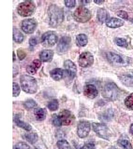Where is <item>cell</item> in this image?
<instances>
[{"mask_svg": "<svg viewBox=\"0 0 133 149\" xmlns=\"http://www.w3.org/2000/svg\"><path fill=\"white\" fill-rule=\"evenodd\" d=\"M76 41L79 45L81 47H84L87 45L88 39L87 36L85 34H79L76 36Z\"/></svg>", "mask_w": 133, "mask_h": 149, "instance_id": "cell-24", "label": "cell"}, {"mask_svg": "<svg viewBox=\"0 0 133 149\" xmlns=\"http://www.w3.org/2000/svg\"><path fill=\"white\" fill-rule=\"evenodd\" d=\"M74 145L76 149H84V147H82L77 142H74Z\"/></svg>", "mask_w": 133, "mask_h": 149, "instance_id": "cell-44", "label": "cell"}, {"mask_svg": "<svg viewBox=\"0 0 133 149\" xmlns=\"http://www.w3.org/2000/svg\"><path fill=\"white\" fill-rule=\"evenodd\" d=\"M38 26V22L36 19H25L21 23V29L27 34H32L34 32Z\"/></svg>", "mask_w": 133, "mask_h": 149, "instance_id": "cell-9", "label": "cell"}, {"mask_svg": "<svg viewBox=\"0 0 133 149\" xmlns=\"http://www.w3.org/2000/svg\"><path fill=\"white\" fill-rule=\"evenodd\" d=\"M80 2L83 5H87L90 3V1H80Z\"/></svg>", "mask_w": 133, "mask_h": 149, "instance_id": "cell-46", "label": "cell"}, {"mask_svg": "<svg viewBox=\"0 0 133 149\" xmlns=\"http://www.w3.org/2000/svg\"><path fill=\"white\" fill-rule=\"evenodd\" d=\"M94 56L88 51L82 52L79 56L78 63L82 68L89 67L94 63Z\"/></svg>", "mask_w": 133, "mask_h": 149, "instance_id": "cell-8", "label": "cell"}, {"mask_svg": "<svg viewBox=\"0 0 133 149\" xmlns=\"http://www.w3.org/2000/svg\"><path fill=\"white\" fill-rule=\"evenodd\" d=\"M71 44V38L64 36L60 39L57 46V52L60 54H65L68 51Z\"/></svg>", "mask_w": 133, "mask_h": 149, "instance_id": "cell-11", "label": "cell"}, {"mask_svg": "<svg viewBox=\"0 0 133 149\" xmlns=\"http://www.w3.org/2000/svg\"><path fill=\"white\" fill-rule=\"evenodd\" d=\"M108 13L106 9L104 8H100L97 10V17L99 22L104 23L108 20Z\"/></svg>", "mask_w": 133, "mask_h": 149, "instance_id": "cell-22", "label": "cell"}, {"mask_svg": "<svg viewBox=\"0 0 133 149\" xmlns=\"http://www.w3.org/2000/svg\"><path fill=\"white\" fill-rule=\"evenodd\" d=\"M53 56L54 52L50 49L43 50L39 55L40 59L44 62H50L53 59Z\"/></svg>", "mask_w": 133, "mask_h": 149, "instance_id": "cell-16", "label": "cell"}, {"mask_svg": "<svg viewBox=\"0 0 133 149\" xmlns=\"http://www.w3.org/2000/svg\"><path fill=\"white\" fill-rule=\"evenodd\" d=\"M57 146L58 149H71L70 144L65 140L58 141Z\"/></svg>", "mask_w": 133, "mask_h": 149, "instance_id": "cell-30", "label": "cell"}, {"mask_svg": "<svg viewBox=\"0 0 133 149\" xmlns=\"http://www.w3.org/2000/svg\"><path fill=\"white\" fill-rule=\"evenodd\" d=\"M92 127L94 132H95L99 137L103 139L108 140L109 137V128L104 124L93 123Z\"/></svg>", "mask_w": 133, "mask_h": 149, "instance_id": "cell-10", "label": "cell"}, {"mask_svg": "<svg viewBox=\"0 0 133 149\" xmlns=\"http://www.w3.org/2000/svg\"><path fill=\"white\" fill-rule=\"evenodd\" d=\"M90 130V124L88 121H81L77 126V134L81 138H84L88 136Z\"/></svg>", "mask_w": 133, "mask_h": 149, "instance_id": "cell-12", "label": "cell"}, {"mask_svg": "<svg viewBox=\"0 0 133 149\" xmlns=\"http://www.w3.org/2000/svg\"><path fill=\"white\" fill-rule=\"evenodd\" d=\"M13 62H15V60H16V56H15V53L14 51H13Z\"/></svg>", "mask_w": 133, "mask_h": 149, "instance_id": "cell-48", "label": "cell"}, {"mask_svg": "<svg viewBox=\"0 0 133 149\" xmlns=\"http://www.w3.org/2000/svg\"><path fill=\"white\" fill-rule=\"evenodd\" d=\"M119 79L123 85L127 86H133V76L130 74H122Z\"/></svg>", "mask_w": 133, "mask_h": 149, "instance_id": "cell-21", "label": "cell"}, {"mask_svg": "<svg viewBox=\"0 0 133 149\" xmlns=\"http://www.w3.org/2000/svg\"><path fill=\"white\" fill-rule=\"evenodd\" d=\"M33 65H34L37 69H39L41 66V61L38 59H36L34 60L33 62Z\"/></svg>", "mask_w": 133, "mask_h": 149, "instance_id": "cell-41", "label": "cell"}, {"mask_svg": "<svg viewBox=\"0 0 133 149\" xmlns=\"http://www.w3.org/2000/svg\"><path fill=\"white\" fill-rule=\"evenodd\" d=\"M26 70H27V72L29 74H34L36 73L38 69L36 68L34 65L32 64L27 66Z\"/></svg>", "mask_w": 133, "mask_h": 149, "instance_id": "cell-37", "label": "cell"}, {"mask_svg": "<svg viewBox=\"0 0 133 149\" xmlns=\"http://www.w3.org/2000/svg\"><path fill=\"white\" fill-rule=\"evenodd\" d=\"M38 106V103L33 99H28L24 102V107L27 110H31L36 108Z\"/></svg>", "mask_w": 133, "mask_h": 149, "instance_id": "cell-26", "label": "cell"}, {"mask_svg": "<svg viewBox=\"0 0 133 149\" xmlns=\"http://www.w3.org/2000/svg\"><path fill=\"white\" fill-rule=\"evenodd\" d=\"M24 138L30 144H34L37 142L38 140V136L36 133H31L25 134Z\"/></svg>", "mask_w": 133, "mask_h": 149, "instance_id": "cell-25", "label": "cell"}, {"mask_svg": "<svg viewBox=\"0 0 133 149\" xmlns=\"http://www.w3.org/2000/svg\"><path fill=\"white\" fill-rule=\"evenodd\" d=\"M48 16L49 24L51 27H57L63 22L64 13L62 9L57 6L52 4L48 9Z\"/></svg>", "mask_w": 133, "mask_h": 149, "instance_id": "cell-1", "label": "cell"}, {"mask_svg": "<svg viewBox=\"0 0 133 149\" xmlns=\"http://www.w3.org/2000/svg\"><path fill=\"white\" fill-rule=\"evenodd\" d=\"M94 147V145L92 143H88L86 144L85 147H84V149H92Z\"/></svg>", "mask_w": 133, "mask_h": 149, "instance_id": "cell-43", "label": "cell"}, {"mask_svg": "<svg viewBox=\"0 0 133 149\" xmlns=\"http://www.w3.org/2000/svg\"><path fill=\"white\" fill-rule=\"evenodd\" d=\"M38 43L37 38L35 37H32L29 40V44L31 46H35Z\"/></svg>", "mask_w": 133, "mask_h": 149, "instance_id": "cell-40", "label": "cell"}, {"mask_svg": "<svg viewBox=\"0 0 133 149\" xmlns=\"http://www.w3.org/2000/svg\"><path fill=\"white\" fill-rule=\"evenodd\" d=\"M120 93V89L114 82H110L105 85L102 92L103 97L110 101L117 100Z\"/></svg>", "mask_w": 133, "mask_h": 149, "instance_id": "cell-3", "label": "cell"}, {"mask_svg": "<svg viewBox=\"0 0 133 149\" xmlns=\"http://www.w3.org/2000/svg\"><path fill=\"white\" fill-rule=\"evenodd\" d=\"M62 125L68 126L70 125L74 121V116L69 110L63 109L58 114Z\"/></svg>", "mask_w": 133, "mask_h": 149, "instance_id": "cell-13", "label": "cell"}, {"mask_svg": "<svg viewBox=\"0 0 133 149\" xmlns=\"http://www.w3.org/2000/svg\"><path fill=\"white\" fill-rule=\"evenodd\" d=\"M125 104L128 109L133 110V93L128 95L125 100Z\"/></svg>", "mask_w": 133, "mask_h": 149, "instance_id": "cell-28", "label": "cell"}, {"mask_svg": "<svg viewBox=\"0 0 133 149\" xmlns=\"http://www.w3.org/2000/svg\"><path fill=\"white\" fill-rule=\"evenodd\" d=\"M83 94L88 98L94 99L98 95V91L94 85L89 84L84 87Z\"/></svg>", "mask_w": 133, "mask_h": 149, "instance_id": "cell-15", "label": "cell"}, {"mask_svg": "<svg viewBox=\"0 0 133 149\" xmlns=\"http://www.w3.org/2000/svg\"><path fill=\"white\" fill-rule=\"evenodd\" d=\"M47 107L51 111H55L59 108V102L57 100L55 99L48 103Z\"/></svg>", "mask_w": 133, "mask_h": 149, "instance_id": "cell-27", "label": "cell"}, {"mask_svg": "<svg viewBox=\"0 0 133 149\" xmlns=\"http://www.w3.org/2000/svg\"><path fill=\"white\" fill-rule=\"evenodd\" d=\"M36 10V4L33 1H25L20 3L17 8L18 14L23 17L33 15Z\"/></svg>", "mask_w": 133, "mask_h": 149, "instance_id": "cell-4", "label": "cell"}, {"mask_svg": "<svg viewBox=\"0 0 133 149\" xmlns=\"http://www.w3.org/2000/svg\"><path fill=\"white\" fill-rule=\"evenodd\" d=\"M106 24L111 29H117L122 26L124 24V22L121 19L112 17L106 22Z\"/></svg>", "mask_w": 133, "mask_h": 149, "instance_id": "cell-17", "label": "cell"}, {"mask_svg": "<svg viewBox=\"0 0 133 149\" xmlns=\"http://www.w3.org/2000/svg\"><path fill=\"white\" fill-rule=\"evenodd\" d=\"M106 58L110 63L114 66H125L129 64L127 58L120 55L112 52H109L106 54Z\"/></svg>", "mask_w": 133, "mask_h": 149, "instance_id": "cell-7", "label": "cell"}, {"mask_svg": "<svg viewBox=\"0 0 133 149\" xmlns=\"http://www.w3.org/2000/svg\"><path fill=\"white\" fill-rule=\"evenodd\" d=\"M34 114L37 120L43 121L46 118V109L43 108H36L34 109Z\"/></svg>", "mask_w": 133, "mask_h": 149, "instance_id": "cell-20", "label": "cell"}, {"mask_svg": "<svg viewBox=\"0 0 133 149\" xmlns=\"http://www.w3.org/2000/svg\"><path fill=\"white\" fill-rule=\"evenodd\" d=\"M117 15L119 17L126 19V20H128V19H129V15H128V13L124 10H120V11L117 13Z\"/></svg>", "mask_w": 133, "mask_h": 149, "instance_id": "cell-38", "label": "cell"}, {"mask_svg": "<svg viewBox=\"0 0 133 149\" xmlns=\"http://www.w3.org/2000/svg\"><path fill=\"white\" fill-rule=\"evenodd\" d=\"M115 43L118 46L121 47L127 48L128 46L127 41L123 38H117L115 40Z\"/></svg>", "mask_w": 133, "mask_h": 149, "instance_id": "cell-32", "label": "cell"}, {"mask_svg": "<svg viewBox=\"0 0 133 149\" xmlns=\"http://www.w3.org/2000/svg\"><path fill=\"white\" fill-rule=\"evenodd\" d=\"M118 143L124 149H133L131 144L130 142L126 139H120L118 141Z\"/></svg>", "mask_w": 133, "mask_h": 149, "instance_id": "cell-31", "label": "cell"}, {"mask_svg": "<svg viewBox=\"0 0 133 149\" xmlns=\"http://www.w3.org/2000/svg\"><path fill=\"white\" fill-rule=\"evenodd\" d=\"M65 71L60 68H55L50 72V76L55 81H59L64 77Z\"/></svg>", "mask_w": 133, "mask_h": 149, "instance_id": "cell-18", "label": "cell"}, {"mask_svg": "<svg viewBox=\"0 0 133 149\" xmlns=\"http://www.w3.org/2000/svg\"><path fill=\"white\" fill-rule=\"evenodd\" d=\"M13 97H17L21 93V88L17 83L14 82L13 84Z\"/></svg>", "mask_w": 133, "mask_h": 149, "instance_id": "cell-34", "label": "cell"}, {"mask_svg": "<svg viewBox=\"0 0 133 149\" xmlns=\"http://www.w3.org/2000/svg\"><path fill=\"white\" fill-rule=\"evenodd\" d=\"M130 133L133 135V124H132L130 126Z\"/></svg>", "mask_w": 133, "mask_h": 149, "instance_id": "cell-47", "label": "cell"}, {"mask_svg": "<svg viewBox=\"0 0 133 149\" xmlns=\"http://www.w3.org/2000/svg\"><path fill=\"white\" fill-rule=\"evenodd\" d=\"M94 2L96 4L100 5H102V3H104L105 1L104 0H94Z\"/></svg>", "mask_w": 133, "mask_h": 149, "instance_id": "cell-45", "label": "cell"}, {"mask_svg": "<svg viewBox=\"0 0 133 149\" xmlns=\"http://www.w3.org/2000/svg\"><path fill=\"white\" fill-rule=\"evenodd\" d=\"M19 73V68L17 65L13 66V78H15Z\"/></svg>", "mask_w": 133, "mask_h": 149, "instance_id": "cell-42", "label": "cell"}, {"mask_svg": "<svg viewBox=\"0 0 133 149\" xmlns=\"http://www.w3.org/2000/svg\"><path fill=\"white\" fill-rule=\"evenodd\" d=\"M113 114L112 111L109 109L102 114L100 116V118L101 120L109 121L112 118Z\"/></svg>", "mask_w": 133, "mask_h": 149, "instance_id": "cell-29", "label": "cell"}, {"mask_svg": "<svg viewBox=\"0 0 133 149\" xmlns=\"http://www.w3.org/2000/svg\"><path fill=\"white\" fill-rule=\"evenodd\" d=\"M13 149H30V147L26 143L19 142L15 144Z\"/></svg>", "mask_w": 133, "mask_h": 149, "instance_id": "cell-35", "label": "cell"}, {"mask_svg": "<svg viewBox=\"0 0 133 149\" xmlns=\"http://www.w3.org/2000/svg\"><path fill=\"white\" fill-rule=\"evenodd\" d=\"M20 80L21 88L26 93L34 94L38 91V83L33 77L28 74H23L21 76Z\"/></svg>", "mask_w": 133, "mask_h": 149, "instance_id": "cell-2", "label": "cell"}, {"mask_svg": "<svg viewBox=\"0 0 133 149\" xmlns=\"http://www.w3.org/2000/svg\"><path fill=\"white\" fill-rule=\"evenodd\" d=\"M92 17L90 11L86 7L80 6L74 12V17L76 22L85 23L88 22Z\"/></svg>", "mask_w": 133, "mask_h": 149, "instance_id": "cell-5", "label": "cell"}, {"mask_svg": "<svg viewBox=\"0 0 133 149\" xmlns=\"http://www.w3.org/2000/svg\"><path fill=\"white\" fill-rule=\"evenodd\" d=\"M52 122L53 125L56 127H60L62 125L59 116L56 114H53L52 116Z\"/></svg>", "mask_w": 133, "mask_h": 149, "instance_id": "cell-33", "label": "cell"}, {"mask_svg": "<svg viewBox=\"0 0 133 149\" xmlns=\"http://www.w3.org/2000/svg\"><path fill=\"white\" fill-rule=\"evenodd\" d=\"M64 67L65 72L72 79H74L76 75L77 67L74 62L70 60H66L64 62Z\"/></svg>", "mask_w": 133, "mask_h": 149, "instance_id": "cell-14", "label": "cell"}, {"mask_svg": "<svg viewBox=\"0 0 133 149\" xmlns=\"http://www.w3.org/2000/svg\"><path fill=\"white\" fill-rule=\"evenodd\" d=\"M14 122H15V124L18 127L27 131H30L32 129V127L30 124L21 120V119L20 118V115L18 114L15 115V116L14 117Z\"/></svg>", "mask_w": 133, "mask_h": 149, "instance_id": "cell-19", "label": "cell"}, {"mask_svg": "<svg viewBox=\"0 0 133 149\" xmlns=\"http://www.w3.org/2000/svg\"><path fill=\"white\" fill-rule=\"evenodd\" d=\"M17 55L19 60H23L27 56V52L24 49L19 48L17 50Z\"/></svg>", "mask_w": 133, "mask_h": 149, "instance_id": "cell-36", "label": "cell"}, {"mask_svg": "<svg viewBox=\"0 0 133 149\" xmlns=\"http://www.w3.org/2000/svg\"><path fill=\"white\" fill-rule=\"evenodd\" d=\"M64 3L67 7L69 8H73L76 5V1L75 0H65Z\"/></svg>", "mask_w": 133, "mask_h": 149, "instance_id": "cell-39", "label": "cell"}, {"mask_svg": "<svg viewBox=\"0 0 133 149\" xmlns=\"http://www.w3.org/2000/svg\"><path fill=\"white\" fill-rule=\"evenodd\" d=\"M58 40L56 33L52 31H48L41 36V42L45 47H50L54 46Z\"/></svg>", "mask_w": 133, "mask_h": 149, "instance_id": "cell-6", "label": "cell"}, {"mask_svg": "<svg viewBox=\"0 0 133 149\" xmlns=\"http://www.w3.org/2000/svg\"><path fill=\"white\" fill-rule=\"evenodd\" d=\"M13 39L15 42L21 43L24 39V36L22 33L16 28L13 29Z\"/></svg>", "mask_w": 133, "mask_h": 149, "instance_id": "cell-23", "label": "cell"}]
</instances>
